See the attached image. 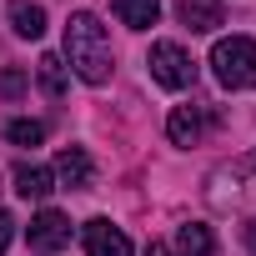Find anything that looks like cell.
Here are the masks:
<instances>
[{
    "instance_id": "obj_1",
    "label": "cell",
    "mask_w": 256,
    "mask_h": 256,
    "mask_svg": "<svg viewBox=\"0 0 256 256\" xmlns=\"http://www.w3.org/2000/svg\"><path fill=\"white\" fill-rule=\"evenodd\" d=\"M66 60L86 86H106L110 80V36L90 10H76L66 20Z\"/></svg>"
},
{
    "instance_id": "obj_2",
    "label": "cell",
    "mask_w": 256,
    "mask_h": 256,
    "mask_svg": "<svg viewBox=\"0 0 256 256\" xmlns=\"http://www.w3.org/2000/svg\"><path fill=\"white\" fill-rule=\"evenodd\" d=\"M211 70L226 90H256V40L251 36H226L211 46Z\"/></svg>"
},
{
    "instance_id": "obj_3",
    "label": "cell",
    "mask_w": 256,
    "mask_h": 256,
    "mask_svg": "<svg viewBox=\"0 0 256 256\" xmlns=\"http://www.w3.org/2000/svg\"><path fill=\"white\" fill-rule=\"evenodd\" d=\"M146 66H151V80L166 86V90H186V86H196V60H191L176 40H156L151 56H146Z\"/></svg>"
},
{
    "instance_id": "obj_4",
    "label": "cell",
    "mask_w": 256,
    "mask_h": 256,
    "mask_svg": "<svg viewBox=\"0 0 256 256\" xmlns=\"http://www.w3.org/2000/svg\"><path fill=\"white\" fill-rule=\"evenodd\" d=\"M26 241H30V251L36 256H56L60 246H70V221L60 216V211H40V216H30V231H26Z\"/></svg>"
},
{
    "instance_id": "obj_5",
    "label": "cell",
    "mask_w": 256,
    "mask_h": 256,
    "mask_svg": "<svg viewBox=\"0 0 256 256\" xmlns=\"http://www.w3.org/2000/svg\"><path fill=\"white\" fill-rule=\"evenodd\" d=\"M80 246H86V256H131V241H126V231L110 226L106 216H90V221L80 226Z\"/></svg>"
},
{
    "instance_id": "obj_6",
    "label": "cell",
    "mask_w": 256,
    "mask_h": 256,
    "mask_svg": "<svg viewBox=\"0 0 256 256\" xmlns=\"http://www.w3.org/2000/svg\"><path fill=\"white\" fill-rule=\"evenodd\" d=\"M56 176L70 186V191H86L90 181H96V166H90V156H86V146H66L60 156H56Z\"/></svg>"
},
{
    "instance_id": "obj_7",
    "label": "cell",
    "mask_w": 256,
    "mask_h": 256,
    "mask_svg": "<svg viewBox=\"0 0 256 256\" xmlns=\"http://www.w3.org/2000/svg\"><path fill=\"white\" fill-rule=\"evenodd\" d=\"M201 131H206V106H176L171 120H166V136L176 146H196Z\"/></svg>"
},
{
    "instance_id": "obj_8",
    "label": "cell",
    "mask_w": 256,
    "mask_h": 256,
    "mask_svg": "<svg viewBox=\"0 0 256 256\" xmlns=\"http://www.w3.org/2000/svg\"><path fill=\"white\" fill-rule=\"evenodd\" d=\"M176 16H181V26H191L196 36H211V30L226 20V6H221V0H181Z\"/></svg>"
},
{
    "instance_id": "obj_9",
    "label": "cell",
    "mask_w": 256,
    "mask_h": 256,
    "mask_svg": "<svg viewBox=\"0 0 256 256\" xmlns=\"http://www.w3.org/2000/svg\"><path fill=\"white\" fill-rule=\"evenodd\" d=\"M216 251V236L206 221H181L176 226V256H211Z\"/></svg>"
},
{
    "instance_id": "obj_10",
    "label": "cell",
    "mask_w": 256,
    "mask_h": 256,
    "mask_svg": "<svg viewBox=\"0 0 256 256\" xmlns=\"http://www.w3.org/2000/svg\"><path fill=\"white\" fill-rule=\"evenodd\" d=\"M110 10L120 16V26L131 30H151L161 20V0H110Z\"/></svg>"
},
{
    "instance_id": "obj_11",
    "label": "cell",
    "mask_w": 256,
    "mask_h": 256,
    "mask_svg": "<svg viewBox=\"0 0 256 256\" xmlns=\"http://www.w3.org/2000/svg\"><path fill=\"white\" fill-rule=\"evenodd\" d=\"M10 30L26 36V40H40L46 36V10L30 6V0H16V6H10Z\"/></svg>"
},
{
    "instance_id": "obj_12",
    "label": "cell",
    "mask_w": 256,
    "mask_h": 256,
    "mask_svg": "<svg viewBox=\"0 0 256 256\" xmlns=\"http://www.w3.org/2000/svg\"><path fill=\"white\" fill-rule=\"evenodd\" d=\"M16 191H20L26 201H46V196L56 191V176H50L46 166H20V171H16Z\"/></svg>"
},
{
    "instance_id": "obj_13",
    "label": "cell",
    "mask_w": 256,
    "mask_h": 256,
    "mask_svg": "<svg viewBox=\"0 0 256 256\" xmlns=\"http://www.w3.org/2000/svg\"><path fill=\"white\" fill-rule=\"evenodd\" d=\"M36 80H40L46 96L60 100V96H66V60H60V56H40V60H36Z\"/></svg>"
},
{
    "instance_id": "obj_14",
    "label": "cell",
    "mask_w": 256,
    "mask_h": 256,
    "mask_svg": "<svg viewBox=\"0 0 256 256\" xmlns=\"http://www.w3.org/2000/svg\"><path fill=\"white\" fill-rule=\"evenodd\" d=\"M6 136H10V146H40L46 141V120H10Z\"/></svg>"
},
{
    "instance_id": "obj_15",
    "label": "cell",
    "mask_w": 256,
    "mask_h": 256,
    "mask_svg": "<svg viewBox=\"0 0 256 256\" xmlns=\"http://www.w3.org/2000/svg\"><path fill=\"white\" fill-rule=\"evenodd\" d=\"M20 96H26V70L6 66V70H0V100H20Z\"/></svg>"
},
{
    "instance_id": "obj_16",
    "label": "cell",
    "mask_w": 256,
    "mask_h": 256,
    "mask_svg": "<svg viewBox=\"0 0 256 256\" xmlns=\"http://www.w3.org/2000/svg\"><path fill=\"white\" fill-rule=\"evenodd\" d=\"M10 236H16V216H10V211H0V256H6Z\"/></svg>"
},
{
    "instance_id": "obj_17",
    "label": "cell",
    "mask_w": 256,
    "mask_h": 256,
    "mask_svg": "<svg viewBox=\"0 0 256 256\" xmlns=\"http://www.w3.org/2000/svg\"><path fill=\"white\" fill-rule=\"evenodd\" d=\"M246 251H251V256H256V216H251V221H246Z\"/></svg>"
},
{
    "instance_id": "obj_18",
    "label": "cell",
    "mask_w": 256,
    "mask_h": 256,
    "mask_svg": "<svg viewBox=\"0 0 256 256\" xmlns=\"http://www.w3.org/2000/svg\"><path fill=\"white\" fill-rule=\"evenodd\" d=\"M151 256H171V251H166V246H161V241H156V246H151Z\"/></svg>"
}]
</instances>
